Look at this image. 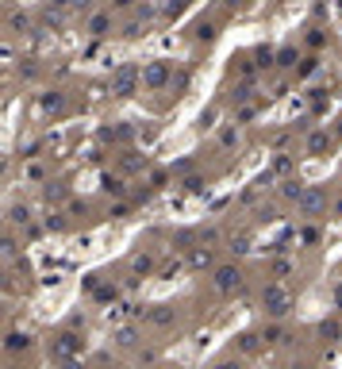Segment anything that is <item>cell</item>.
I'll return each mask as SVG.
<instances>
[{
    "label": "cell",
    "mask_w": 342,
    "mask_h": 369,
    "mask_svg": "<svg viewBox=\"0 0 342 369\" xmlns=\"http://www.w3.org/2000/svg\"><path fill=\"white\" fill-rule=\"evenodd\" d=\"M262 311L269 319H284L292 311V292L284 289V281H269V285L262 289Z\"/></svg>",
    "instance_id": "cell-1"
},
{
    "label": "cell",
    "mask_w": 342,
    "mask_h": 369,
    "mask_svg": "<svg viewBox=\"0 0 342 369\" xmlns=\"http://www.w3.org/2000/svg\"><path fill=\"white\" fill-rule=\"evenodd\" d=\"M139 85H142V89H150V92L169 89V85H173V65H169L166 58L142 62V65H139Z\"/></svg>",
    "instance_id": "cell-2"
},
{
    "label": "cell",
    "mask_w": 342,
    "mask_h": 369,
    "mask_svg": "<svg viewBox=\"0 0 342 369\" xmlns=\"http://www.w3.org/2000/svg\"><path fill=\"white\" fill-rule=\"evenodd\" d=\"M135 89H139V65L135 62L116 65V70H112V97L127 100V97H135Z\"/></svg>",
    "instance_id": "cell-3"
},
{
    "label": "cell",
    "mask_w": 342,
    "mask_h": 369,
    "mask_svg": "<svg viewBox=\"0 0 342 369\" xmlns=\"http://www.w3.org/2000/svg\"><path fill=\"white\" fill-rule=\"evenodd\" d=\"M212 285L220 296H235V292H242V269L235 266V262H227V266H212Z\"/></svg>",
    "instance_id": "cell-4"
},
{
    "label": "cell",
    "mask_w": 342,
    "mask_h": 369,
    "mask_svg": "<svg viewBox=\"0 0 342 369\" xmlns=\"http://www.w3.org/2000/svg\"><path fill=\"white\" fill-rule=\"evenodd\" d=\"M323 208H327V193H323L319 185H304V193L296 200V212L300 215H319Z\"/></svg>",
    "instance_id": "cell-5"
},
{
    "label": "cell",
    "mask_w": 342,
    "mask_h": 369,
    "mask_svg": "<svg viewBox=\"0 0 342 369\" xmlns=\"http://www.w3.org/2000/svg\"><path fill=\"white\" fill-rule=\"evenodd\" d=\"M185 266H188V269H212V266H215V250H212V246L193 242V246L185 250Z\"/></svg>",
    "instance_id": "cell-6"
},
{
    "label": "cell",
    "mask_w": 342,
    "mask_h": 369,
    "mask_svg": "<svg viewBox=\"0 0 342 369\" xmlns=\"http://www.w3.org/2000/svg\"><path fill=\"white\" fill-rule=\"evenodd\" d=\"M81 335L78 331H62L58 335V343H54V358H62V362H70V358H78L81 354Z\"/></svg>",
    "instance_id": "cell-7"
},
{
    "label": "cell",
    "mask_w": 342,
    "mask_h": 369,
    "mask_svg": "<svg viewBox=\"0 0 342 369\" xmlns=\"http://www.w3.org/2000/svg\"><path fill=\"white\" fill-rule=\"evenodd\" d=\"M177 323V311L173 304H154L146 311V327H154V331H166V327H173Z\"/></svg>",
    "instance_id": "cell-8"
},
{
    "label": "cell",
    "mask_w": 342,
    "mask_h": 369,
    "mask_svg": "<svg viewBox=\"0 0 342 369\" xmlns=\"http://www.w3.org/2000/svg\"><path fill=\"white\" fill-rule=\"evenodd\" d=\"M304 150H308L311 158H323V150H331V131L327 127H316L308 139H304Z\"/></svg>",
    "instance_id": "cell-9"
},
{
    "label": "cell",
    "mask_w": 342,
    "mask_h": 369,
    "mask_svg": "<svg viewBox=\"0 0 342 369\" xmlns=\"http://www.w3.org/2000/svg\"><path fill=\"white\" fill-rule=\"evenodd\" d=\"M227 250H231L235 258H246V254L254 250V231H239V235H227Z\"/></svg>",
    "instance_id": "cell-10"
},
{
    "label": "cell",
    "mask_w": 342,
    "mask_h": 369,
    "mask_svg": "<svg viewBox=\"0 0 342 369\" xmlns=\"http://www.w3.org/2000/svg\"><path fill=\"white\" fill-rule=\"evenodd\" d=\"M269 173L277 177V181H284V177H296V158H292V154H273Z\"/></svg>",
    "instance_id": "cell-11"
},
{
    "label": "cell",
    "mask_w": 342,
    "mask_h": 369,
    "mask_svg": "<svg viewBox=\"0 0 342 369\" xmlns=\"http://www.w3.org/2000/svg\"><path fill=\"white\" fill-rule=\"evenodd\" d=\"M215 143H220V150H239V143H242L239 123H223V127H220V135H215Z\"/></svg>",
    "instance_id": "cell-12"
},
{
    "label": "cell",
    "mask_w": 342,
    "mask_h": 369,
    "mask_svg": "<svg viewBox=\"0 0 342 369\" xmlns=\"http://www.w3.org/2000/svg\"><path fill=\"white\" fill-rule=\"evenodd\" d=\"M154 254H135V258L127 262V269H131V277H150V273H154Z\"/></svg>",
    "instance_id": "cell-13"
},
{
    "label": "cell",
    "mask_w": 342,
    "mask_h": 369,
    "mask_svg": "<svg viewBox=\"0 0 342 369\" xmlns=\"http://www.w3.org/2000/svg\"><path fill=\"white\" fill-rule=\"evenodd\" d=\"M100 188H104L108 196H116V200H123V196H127V181H123L119 173H104V177H100Z\"/></svg>",
    "instance_id": "cell-14"
},
{
    "label": "cell",
    "mask_w": 342,
    "mask_h": 369,
    "mask_svg": "<svg viewBox=\"0 0 342 369\" xmlns=\"http://www.w3.org/2000/svg\"><path fill=\"white\" fill-rule=\"evenodd\" d=\"M112 343H116V346H123V350H131V346L139 343V327H135V323L116 327V331H112Z\"/></svg>",
    "instance_id": "cell-15"
},
{
    "label": "cell",
    "mask_w": 342,
    "mask_h": 369,
    "mask_svg": "<svg viewBox=\"0 0 342 369\" xmlns=\"http://www.w3.org/2000/svg\"><path fill=\"white\" fill-rule=\"evenodd\" d=\"M300 193H304V181H300V177H284V181H281V200H284V204H296Z\"/></svg>",
    "instance_id": "cell-16"
},
{
    "label": "cell",
    "mask_w": 342,
    "mask_h": 369,
    "mask_svg": "<svg viewBox=\"0 0 342 369\" xmlns=\"http://www.w3.org/2000/svg\"><path fill=\"white\" fill-rule=\"evenodd\" d=\"M181 188H185L188 196H208V193H212V188H208V181H204L201 173H188L185 181H181Z\"/></svg>",
    "instance_id": "cell-17"
},
{
    "label": "cell",
    "mask_w": 342,
    "mask_h": 369,
    "mask_svg": "<svg viewBox=\"0 0 342 369\" xmlns=\"http://www.w3.org/2000/svg\"><path fill=\"white\" fill-rule=\"evenodd\" d=\"M273 62H277L281 70H296V62H300V50H296V46H281V50L273 54Z\"/></svg>",
    "instance_id": "cell-18"
},
{
    "label": "cell",
    "mask_w": 342,
    "mask_h": 369,
    "mask_svg": "<svg viewBox=\"0 0 342 369\" xmlns=\"http://www.w3.org/2000/svg\"><path fill=\"white\" fill-rule=\"evenodd\" d=\"M108 27H112V12H92V20H89V35H108Z\"/></svg>",
    "instance_id": "cell-19"
},
{
    "label": "cell",
    "mask_w": 342,
    "mask_h": 369,
    "mask_svg": "<svg viewBox=\"0 0 342 369\" xmlns=\"http://www.w3.org/2000/svg\"><path fill=\"white\" fill-rule=\"evenodd\" d=\"M319 335H323V343H342V323L338 319H323Z\"/></svg>",
    "instance_id": "cell-20"
},
{
    "label": "cell",
    "mask_w": 342,
    "mask_h": 369,
    "mask_svg": "<svg viewBox=\"0 0 342 369\" xmlns=\"http://www.w3.org/2000/svg\"><path fill=\"white\" fill-rule=\"evenodd\" d=\"M239 350H242V354H258V350H262V335H258V331H242V335H239Z\"/></svg>",
    "instance_id": "cell-21"
},
{
    "label": "cell",
    "mask_w": 342,
    "mask_h": 369,
    "mask_svg": "<svg viewBox=\"0 0 342 369\" xmlns=\"http://www.w3.org/2000/svg\"><path fill=\"white\" fill-rule=\"evenodd\" d=\"M292 273H296V262H292V258H277V262H273V281H289Z\"/></svg>",
    "instance_id": "cell-22"
},
{
    "label": "cell",
    "mask_w": 342,
    "mask_h": 369,
    "mask_svg": "<svg viewBox=\"0 0 342 369\" xmlns=\"http://www.w3.org/2000/svg\"><path fill=\"white\" fill-rule=\"evenodd\" d=\"M262 343H269V346L284 343V327H281V323H269V327H262Z\"/></svg>",
    "instance_id": "cell-23"
},
{
    "label": "cell",
    "mask_w": 342,
    "mask_h": 369,
    "mask_svg": "<svg viewBox=\"0 0 342 369\" xmlns=\"http://www.w3.org/2000/svg\"><path fill=\"white\" fill-rule=\"evenodd\" d=\"M146 46L150 50H177V35H154Z\"/></svg>",
    "instance_id": "cell-24"
},
{
    "label": "cell",
    "mask_w": 342,
    "mask_h": 369,
    "mask_svg": "<svg viewBox=\"0 0 342 369\" xmlns=\"http://www.w3.org/2000/svg\"><path fill=\"white\" fill-rule=\"evenodd\" d=\"M123 173H142V169H146L150 162H146V158H135V154H123Z\"/></svg>",
    "instance_id": "cell-25"
},
{
    "label": "cell",
    "mask_w": 342,
    "mask_h": 369,
    "mask_svg": "<svg viewBox=\"0 0 342 369\" xmlns=\"http://www.w3.org/2000/svg\"><path fill=\"white\" fill-rule=\"evenodd\" d=\"M215 35H220V31H215V23H196V43H215Z\"/></svg>",
    "instance_id": "cell-26"
},
{
    "label": "cell",
    "mask_w": 342,
    "mask_h": 369,
    "mask_svg": "<svg viewBox=\"0 0 342 369\" xmlns=\"http://www.w3.org/2000/svg\"><path fill=\"white\" fill-rule=\"evenodd\" d=\"M181 273H185V262H173V266H161L158 277L161 281H181Z\"/></svg>",
    "instance_id": "cell-27"
},
{
    "label": "cell",
    "mask_w": 342,
    "mask_h": 369,
    "mask_svg": "<svg viewBox=\"0 0 342 369\" xmlns=\"http://www.w3.org/2000/svg\"><path fill=\"white\" fill-rule=\"evenodd\" d=\"M135 358H139V365H158V362H161L154 346H139V354H135Z\"/></svg>",
    "instance_id": "cell-28"
},
{
    "label": "cell",
    "mask_w": 342,
    "mask_h": 369,
    "mask_svg": "<svg viewBox=\"0 0 342 369\" xmlns=\"http://www.w3.org/2000/svg\"><path fill=\"white\" fill-rule=\"evenodd\" d=\"M316 70H319V58H316V54H311V58H304V62H296V73H300V77H311Z\"/></svg>",
    "instance_id": "cell-29"
},
{
    "label": "cell",
    "mask_w": 342,
    "mask_h": 369,
    "mask_svg": "<svg viewBox=\"0 0 342 369\" xmlns=\"http://www.w3.org/2000/svg\"><path fill=\"white\" fill-rule=\"evenodd\" d=\"M169 177H173L169 169H154V173H150V188H166V185H169Z\"/></svg>",
    "instance_id": "cell-30"
},
{
    "label": "cell",
    "mask_w": 342,
    "mask_h": 369,
    "mask_svg": "<svg viewBox=\"0 0 342 369\" xmlns=\"http://www.w3.org/2000/svg\"><path fill=\"white\" fill-rule=\"evenodd\" d=\"M97 296L104 300V304H108V300L116 304V300H119V289H116V285H100V292H97Z\"/></svg>",
    "instance_id": "cell-31"
},
{
    "label": "cell",
    "mask_w": 342,
    "mask_h": 369,
    "mask_svg": "<svg viewBox=\"0 0 342 369\" xmlns=\"http://www.w3.org/2000/svg\"><path fill=\"white\" fill-rule=\"evenodd\" d=\"M273 185H277V177H273L269 169H265V173H258V177H254V188H273Z\"/></svg>",
    "instance_id": "cell-32"
},
{
    "label": "cell",
    "mask_w": 342,
    "mask_h": 369,
    "mask_svg": "<svg viewBox=\"0 0 342 369\" xmlns=\"http://www.w3.org/2000/svg\"><path fill=\"white\" fill-rule=\"evenodd\" d=\"M215 116H220V112H215V108L201 112V127H204V131H212V127H215Z\"/></svg>",
    "instance_id": "cell-33"
},
{
    "label": "cell",
    "mask_w": 342,
    "mask_h": 369,
    "mask_svg": "<svg viewBox=\"0 0 342 369\" xmlns=\"http://www.w3.org/2000/svg\"><path fill=\"white\" fill-rule=\"evenodd\" d=\"M154 139H158V127H142V131H139V143H142V146H150Z\"/></svg>",
    "instance_id": "cell-34"
},
{
    "label": "cell",
    "mask_w": 342,
    "mask_h": 369,
    "mask_svg": "<svg viewBox=\"0 0 342 369\" xmlns=\"http://www.w3.org/2000/svg\"><path fill=\"white\" fill-rule=\"evenodd\" d=\"M108 215H112V220H127V215H131V204H116Z\"/></svg>",
    "instance_id": "cell-35"
},
{
    "label": "cell",
    "mask_w": 342,
    "mask_h": 369,
    "mask_svg": "<svg viewBox=\"0 0 342 369\" xmlns=\"http://www.w3.org/2000/svg\"><path fill=\"white\" fill-rule=\"evenodd\" d=\"M212 369H242V362L239 358H223V362H215Z\"/></svg>",
    "instance_id": "cell-36"
},
{
    "label": "cell",
    "mask_w": 342,
    "mask_h": 369,
    "mask_svg": "<svg viewBox=\"0 0 342 369\" xmlns=\"http://www.w3.org/2000/svg\"><path fill=\"white\" fill-rule=\"evenodd\" d=\"M300 242H319V231H316V227H304V231H300Z\"/></svg>",
    "instance_id": "cell-37"
},
{
    "label": "cell",
    "mask_w": 342,
    "mask_h": 369,
    "mask_svg": "<svg viewBox=\"0 0 342 369\" xmlns=\"http://www.w3.org/2000/svg\"><path fill=\"white\" fill-rule=\"evenodd\" d=\"M46 227H50V231H62L65 220H62V215H46Z\"/></svg>",
    "instance_id": "cell-38"
},
{
    "label": "cell",
    "mask_w": 342,
    "mask_h": 369,
    "mask_svg": "<svg viewBox=\"0 0 342 369\" xmlns=\"http://www.w3.org/2000/svg\"><path fill=\"white\" fill-rule=\"evenodd\" d=\"M131 4H135V0H116V4H112V8H116V12H127Z\"/></svg>",
    "instance_id": "cell-39"
},
{
    "label": "cell",
    "mask_w": 342,
    "mask_h": 369,
    "mask_svg": "<svg viewBox=\"0 0 342 369\" xmlns=\"http://www.w3.org/2000/svg\"><path fill=\"white\" fill-rule=\"evenodd\" d=\"M223 4H227V8H242V0H223Z\"/></svg>",
    "instance_id": "cell-40"
},
{
    "label": "cell",
    "mask_w": 342,
    "mask_h": 369,
    "mask_svg": "<svg viewBox=\"0 0 342 369\" xmlns=\"http://www.w3.org/2000/svg\"><path fill=\"white\" fill-rule=\"evenodd\" d=\"M335 135H338V139H342V116H338V119H335Z\"/></svg>",
    "instance_id": "cell-41"
},
{
    "label": "cell",
    "mask_w": 342,
    "mask_h": 369,
    "mask_svg": "<svg viewBox=\"0 0 342 369\" xmlns=\"http://www.w3.org/2000/svg\"><path fill=\"white\" fill-rule=\"evenodd\" d=\"M289 369H311V365H300V362H292V365H289Z\"/></svg>",
    "instance_id": "cell-42"
},
{
    "label": "cell",
    "mask_w": 342,
    "mask_h": 369,
    "mask_svg": "<svg viewBox=\"0 0 342 369\" xmlns=\"http://www.w3.org/2000/svg\"><path fill=\"white\" fill-rule=\"evenodd\" d=\"M335 215H342V200H338V204H335Z\"/></svg>",
    "instance_id": "cell-43"
},
{
    "label": "cell",
    "mask_w": 342,
    "mask_h": 369,
    "mask_svg": "<svg viewBox=\"0 0 342 369\" xmlns=\"http://www.w3.org/2000/svg\"><path fill=\"white\" fill-rule=\"evenodd\" d=\"M154 369H177V365H154Z\"/></svg>",
    "instance_id": "cell-44"
}]
</instances>
